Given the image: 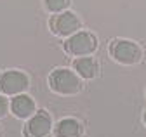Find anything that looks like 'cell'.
Masks as SVG:
<instances>
[{
	"mask_svg": "<svg viewBox=\"0 0 146 137\" xmlns=\"http://www.w3.org/2000/svg\"><path fill=\"white\" fill-rule=\"evenodd\" d=\"M50 127H52L50 116L45 111H38L25 125V137H44L49 134Z\"/></svg>",
	"mask_w": 146,
	"mask_h": 137,
	"instance_id": "6",
	"label": "cell"
},
{
	"mask_svg": "<svg viewBox=\"0 0 146 137\" xmlns=\"http://www.w3.org/2000/svg\"><path fill=\"white\" fill-rule=\"evenodd\" d=\"M11 109L17 118H28L35 113V102L28 96H16L11 102Z\"/></svg>",
	"mask_w": 146,
	"mask_h": 137,
	"instance_id": "7",
	"label": "cell"
},
{
	"mask_svg": "<svg viewBox=\"0 0 146 137\" xmlns=\"http://www.w3.org/2000/svg\"><path fill=\"white\" fill-rule=\"evenodd\" d=\"M82 125L73 118H64L56 125V137H80Z\"/></svg>",
	"mask_w": 146,
	"mask_h": 137,
	"instance_id": "8",
	"label": "cell"
},
{
	"mask_svg": "<svg viewBox=\"0 0 146 137\" xmlns=\"http://www.w3.org/2000/svg\"><path fill=\"white\" fill-rule=\"evenodd\" d=\"M49 83L52 90L59 94H75L80 90V78L70 70H56L50 73Z\"/></svg>",
	"mask_w": 146,
	"mask_h": 137,
	"instance_id": "2",
	"label": "cell"
},
{
	"mask_svg": "<svg viewBox=\"0 0 146 137\" xmlns=\"http://www.w3.org/2000/svg\"><path fill=\"white\" fill-rule=\"evenodd\" d=\"M44 2H45L47 11H50V12H61V11H64L70 5L71 0H44Z\"/></svg>",
	"mask_w": 146,
	"mask_h": 137,
	"instance_id": "10",
	"label": "cell"
},
{
	"mask_svg": "<svg viewBox=\"0 0 146 137\" xmlns=\"http://www.w3.org/2000/svg\"><path fill=\"white\" fill-rule=\"evenodd\" d=\"M73 66L82 78H94L98 75V63L92 57H80L73 63Z\"/></svg>",
	"mask_w": 146,
	"mask_h": 137,
	"instance_id": "9",
	"label": "cell"
},
{
	"mask_svg": "<svg viewBox=\"0 0 146 137\" xmlns=\"http://www.w3.org/2000/svg\"><path fill=\"white\" fill-rule=\"evenodd\" d=\"M50 28L56 35H71L80 28V21L73 12H61L50 19Z\"/></svg>",
	"mask_w": 146,
	"mask_h": 137,
	"instance_id": "5",
	"label": "cell"
},
{
	"mask_svg": "<svg viewBox=\"0 0 146 137\" xmlns=\"http://www.w3.org/2000/svg\"><path fill=\"white\" fill-rule=\"evenodd\" d=\"M98 47L96 37L89 31H78L73 33V37H70L64 42V49L66 52L71 56H89L92 54Z\"/></svg>",
	"mask_w": 146,
	"mask_h": 137,
	"instance_id": "1",
	"label": "cell"
},
{
	"mask_svg": "<svg viewBox=\"0 0 146 137\" xmlns=\"http://www.w3.org/2000/svg\"><path fill=\"white\" fill-rule=\"evenodd\" d=\"M28 89V76L21 71L0 73V92L2 94H19Z\"/></svg>",
	"mask_w": 146,
	"mask_h": 137,
	"instance_id": "4",
	"label": "cell"
},
{
	"mask_svg": "<svg viewBox=\"0 0 146 137\" xmlns=\"http://www.w3.org/2000/svg\"><path fill=\"white\" fill-rule=\"evenodd\" d=\"M111 56L122 64H136L141 59V49L137 43L129 40H117L110 47Z\"/></svg>",
	"mask_w": 146,
	"mask_h": 137,
	"instance_id": "3",
	"label": "cell"
},
{
	"mask_svg": "<svg viewBox=\"0 0 146 137\" xmlns=\"http://www.w3.org/2000/svg\"><path fill=\"white\" fill-rule=\"evenodd\" d=\"M144 123H146V113H144Z\"/></svg>",
	"mask_w": 146,
	"mask_h": 137,
	"instance_id": "12",
	"label": "cell"
},
{
	"mask_svg": "<svg viewBox=\"0 0 146 137\" xmlns=\"http://www.w3.org/2000/svg\"><path fill=\"white\" fill-rule=\"evenodd\" d=\"M7 111V99L0 96V116H4Z\"/></svg>",
	"mask_w": 146,
	"mask_h": 137,
	"instance_id": "11",
	"label": "cell"
}]
</instances>
